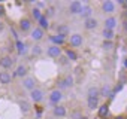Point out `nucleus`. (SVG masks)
<instances>
[{"instance_id": "nucleus-1", "label": "nucleus", "mask_w": 127, "mask_h": 119, "mask_svg": "<svg viewBox=\"0 0 127 119\" xmlns=\"http://www.w3.org/2000/svg\"><path fill=\"white\" fill-rule=\"evenodd\" d=\"M100 9H102V12H103L105 15L111 17V15H114L117 6H115V3L112 2V0H103L102 5H100Z\"/></svg>"}, {"instance_id": "nucleus-2", "label": "nucleus", "mask_w": 127, "mask_h": 119, "mask_svg": "<svg viewBox=\"0 0 127 119\" xmlns=\"http://www.w3.org/2000/svg\"><path fill=\"white\" fill-rule=\"evenodd\" d=\"M67 40H69V45L72 46V49L81 48V46L84 45V37H82V34H79V33H73V34H70Z\"/></svg>"}, {"instance_id": "nucleus-3", "label": "nucleus", "mask_w": 127, "mask_h": 119, "mask_svg": "<svg viewBox=\"0 0 127 119\" xmlns=\"http://www.w3.org/2000/svg\"><path fill=\"white\" fill-rule=\"evenodd\" d=\"M18 28H20V31H23V33H30V30L33 28V21H32L29 17H23V18L18 21Z\"/></svg>"}, {"instance_id": "nucleus-4", "label": "nucleus", "mask_w": 127, "mask_h": 119, "mask_svg": "<svg viewBox=\"0 0 127 119\" xmlns=\"http://www.w3.org/2000/svg\"><path fill=\"white\" fill-rule=\"evenodd\" d=\"M63 91H60V89H52L51 92H49V95H48V100H49V103L51 104H54V106H57V104H60L61 103V100H63Z\"/></svg>"}, {"instance_id": "nucleus-5", "label": "nucleus", "mask_w": 127, "mask_h": 119, "mask_svg": "<svg viewBox=\"0 0 127 119\" xmlns=\"http://www.w3.org/2000/svg\"><path fill=\"white\" fill-rule=\"evenodd\" d=\"M30 100H32L34 104L42 103V101L45 100V92H43V89H40V88H34L33 91H30Z\"/></svg>"}, {"instance_id": "nucleus-6", "label": "nucleus", "mask_w": 127, "mask_h": 119, "mask_svg": "<svg viewBox=\"0 0 127 119\" xmlns=\"http://www.w3.org/2000/svg\"><path fill=\"white\" fill-rule=\"evenodd\" d=\"M14 64H15V60L11 57V55H3V57H0V67H2L3 70H9V69H12L14 67Z\"/></svg>"}, {"instance_id": "nucleus-7", "label": "nucleus", "mask_w": 127, "mask_h": 119, "mask_svg": "<svg viewBox=\"0 0 127 119\" xmlns=\"http://www.w3.org/2000/svg\"><path fill=\"white\" fill-rule=\"evenodd\" d=\"M46 55L49 58H60L63 55V48H60L57 45H49L46 48Z\"/></svg>"}, {"instance_id": "nucleus-8", "label": "nucleus", "mask_w": 127, "mask_h": 119, "mask_svg": "<svg viewBox=\"0 0 127 119\" xmlns=\"http://www.w3.org/2000/svg\"><path fill=\"white\" fill-rule=\"evenodd\" d=\"M43 37H45V31H43L42 28L33 27V28L30 30V39H32L33 42H40V40H43Z\"/></svg>"}, {"instance_id": "nucleus-9", "label": "nucleus", "mask_w": 127, "mask_h": 119, "mask_svg": "<svg viewBox=\"0 0 127 119\" xmlns=\"http://www.w3.org/2000/svg\"><path fill=\"white\" fill-rule=\"evenodd\" d=\"M109 113H111L109 101H106V103H103V104H100V106L97 107V116H99L100 119H106V118H109Z\"/></svg>"}, {"instance_id": "nucleus-10", "label": "nucleus", "mask_w": 127, "mask_h": 119, "mask_svg": "<svg viewBox=\"0 0 127 119\" xmlns=\"http://www.w3.org/2000/svg\"><path fill=\"white\" fill-rule=\"evenodd\" d=\"M52 116L54 118H66L67 116V109L66 106H63V104H57L52 107Z\"/></svg>"}, {"instance_id": "nucleus-11", "label": "nucleus", "mask_w": 127, "mask_h": 119, "mask_svg": "<svg viewBox=\"0 0 127 119\" xmlns=\"http://www.w3.org/2000/svg\"><path fill=\"white\" fill-rule=\"evenodd\" d=\"M21 85H23L24 89H27V91L30 92V91H33V89L36 88V79H34L33 76H26V78L23 79Z\"/></svg>"}, {"instance_id": "nucleus-12", "label": "nucleus", "mask_w": 127, "mask_h": 119, "mask_svg": "<svg viewBox=\"0 0 127 119\" xmlns=\"http://www.w3.org/2000/svg\"><path fill=\"white\" fill-rule=\"evenodd\" d=\"M117 25H118V20H117V17H114V15L106 17L105 21H103V28H106V30H115Z\"/></svg>"}, {"instance_id": "nucleus-13", "label": "nucleus", "mask_w": 127, "mask_h": 119, "mask_svg": "<svg viewBox=\"0 0 127 119\" xmlns=\"http://www.w3.org/2000/svg\"><path fill=\"white\" fill-rule=\"evenodd\" d=\"M81 8H82V3L78 2V0H73V2H70L69 6H67V12H69L70 15H79Z\"/></svg>"}, {"instance_id": "nucleus-14", "label": "nucleus", "mask_w": 127, "mask_h": 119, "mask_svg": "<svg viewBox=\"0 0 127 119\" xmlns=\"http://www.w3.org/2000/svg\"><path fill=\"white\" fill-rule=\"evenodd\" d=\"M55 30H57V36H58V37H61V39H66V37H69V33H70V30H69L67 24H58Z\"/></svg>"}, {"instance_id": "nucleus-15", "label": "nucleus", "mask_w": 127, "mask_h": 119, "mask_svg": "<svg viewBox=\"0 0 127 119\" xmlns=\"http://www.w3.org/2000/svg\"><path fill=\"white\" fill-rule=\"evenodd\" d=\"M14 76H17V78H23V79H24L26 76H29V67H27L26 64H20V66H17Z\"/></svg>"}, {"instance_id": "nucleus-16", "label": "nucleus", "mask_w": 127, "mask_h": 119, "mask_svg": "<svg viewBox=\"0 0 127 119\" xmlns=\"http://www.w3.org/2000/svg\"><path fill=\"white\" fill-rule=\"evenodd\" d=\"M11 82H12V75H11L9 72H6V70H2V72H0V85L6 86V85H9Z\"/></svg>"}, {"instance_id": "nucleus-17", "label": "nucleus", "mask_w": 127, "mask_h": 119, "mask_svg": "<svg viewBox=\"0 0 127 119\" xmlns=\"http://www.w3.org/2000/svg\"><path fill=\"white\" fill-rule=\"evenodd\" d=\"M97 25H99V21H97L94 17L84 20V28H85V30H96Z\"/></svg>"}, {"instance_id": "nucleus-18", "label": "nucleus", "mask_w": 127, "mask_h": 119, "mask_svg": "<svg viewBox=\"0 0 127 119\" xmlns=\"http://www.w3.org/2000/svg\"><path fill=\"white\" fill-rule=\"evenodd\" d=\"M99 94H100V97H105V98H106V97H111V98H112V97L115 95V94L112 92L111 85H108V83H105L103 86L99 88Z\"/></svg>"}, {"instance_id": "nucleus-19", "label": "nucleus", "mask_w": 127, "mask_h": 119, "mask_svg": "<svg viewBox=\"0 0 127 119\" xmlns=\"http://www.w3.org/2000/svg\"><path fill=\"white\" fill-rule=\"evenodd\" d=\"M79 17H81V18H84V20L91 18V17H93V8H91L90 5H82L81 12H79Z\"/></svg>"}, {"instance_id": "nucleus-20", "label": "nucleus", "mask_w": 127, "mask_h": 119, "mask_svg": "<svg viewBox=\"0 0 127 119\" xmlns=\"http://www.w3.org/2000/svg\"><path fill=\"white\" fill-rule=\"evenodd\" d=\"M18 106H20V110H21L23 115H27V113L32 112V104L27 100H20L18 101Z\"/></svg>"}, {"instance_id": "nucleus-21", "label": "nucleus", "mask_w": 127, "mask_h": 119, "mask_svg": "<svg viewBox=\"0 0 127 119\" xmlns=\"http://www.w3.org/2000/svg\"><path fill=\"white\" fill-rule=\"evenodd\" d=\"M61 80H63V85H64V88H72V86L75 85V79H73V76H72V75H66V76H63V78H61Z\"/></svg>"}, {"instance_id": "nucleus-22", "label": "nucleus", "mask_w": 127, "mask_h": 119, "mask_svg": "<svg viewBox=\"0 0 127 119\" xmlns=\"http://www.w3.org/2000/svg\"><path fill=\"white\" fill-rule=\"evenodd\" d=\"M37 24H39L37 27H39V28H42L43 31L49 28V20H48V18H46L45 15H42V17H40V20L37 21Z\"/></svg>"}, {"instance_id": "nucleus-23", "label": "nucleus", "mask_w": 127, "mask_h": 119, "mask_svg": "<svg viewBox=\"0 0 127 119\" xmlns=\"http://www.w3.org/2000/svg\"><path fill=\"white\" fill-rule=\"evenodd\" d=\"M29 46L24 43V42H21V40H17V51H18V55H26L27 54V49Z\"/></svg>"}, {"instance_id": "nucleus-24", "label": "nucleus", "mask_w": 127, "mask_h": 119, "mask_svg": "<svg viewBox=\"0 0 127 119\" xmlns=\"http://www.w3.org/2000/svg\"><path fill=\"white\" fill-rule=\"evenodd\" d=\"M87 107L90 110H94L99 107V98H93V97H87Z\"/></svg>"}, {"instance_id": "nucleus-25", "label": "nucleus", "mask_w": 127, "mask_h": 119, "mask_svg": "<svg viewBox=\"0 0 127 119\" xmlns=\"http://www.w3.org/2000/svg\"><path fill=\"white\" fill-rule=\"evenodd\" d=\"M30 12H32V18H30V20H32V21H33V20H34V21H36V22H37V21H39V20H40V17H42V15H43V12H42V11H40V9H37V8H36V6H34V8H33V9H32V11H30Z\"/></svg>"}, {"instance_id": "nucleus-26", "label": "nucleus", "mask_w": 127, "mask_h": 119, "mask_svg": "<svg viewBox=\"0 0 127 119\" xmlns=\"http://www.w3.org/2000/svg\"><path fill=\"white\" fill-rule=\"evenodd\" d=\"M87 95H88V97H93V98H100L99 86H90L88 91H87Z\"/></svg>"}, {"instance_id": "nucleus-27", "label": "nucleus", "mask_w": 127, "mask_h": 119, "mask_svg": "<svg viewBox=\"0 0 127 119\" xmlns=\"http://www.w3.org/2000/svg\"><path fill=\"white\" fill-rule=\"evenodd\" d=\"M102 36H103V40H112L114 36H115V31H114V30H106V28H103Z\"/></svg>"}, {"instance_id": "nucleus-28", "label": "nucleus", "mask_w": 127, "mask_h": 119, "mask_svg": "<svg viewBox=\"0 0 127 119\" xmlns=\"http://www.w3.org/2000/svg\"><path fill=\"white\" fill-rule=\"evenodd\" d=\"M64 57L67 58V60H70V61H76V60H78V55H76V52L73 51V49H66L64 51Z\"/></svg>"}, {"instance_id": "nucleus-29", "label": "nucleus", "mask_w": 127, "mask_h": 119, "mask_svg": "<svg viewBox=\"0 0 127 119\" xmlns=\"http://www.w3.org/2000/svg\"><path fill=\"white\" fill-rule=\"evenodd\" d=\"M114 42L112 40H103V43H102V48L105 49V51H111V49H114Z\"/></svg>"}, {"instance_id": "nucleus-30", "label": "nucleus", "mask_w": 127, "mask_h": 119, "mask_svg": "<svg viewBox=\"0 0 127 119\" xmlns=\"http://www.w3.org/2000/svg\"><path fill=\"white\" fill-rule=\"evenodd\" d=\"M42 52H43V51H42V46H39V45H34V46L32 48V55H34V57H39Z\"/></svg>"}, {"instance_id": "nucleus-31", "label": "nucleus", "mask_w": 127, "mask_h": 119, "mask_svg": "<svg viewBox=\"0 0 127 119\" xmlns=\"http://www.w3.org/2000/svg\"><path fill=\"white\" fill-rule=\"evenodd\" d=\"M5 15H6V9H5L3 3H0V20H2V18H3Z\"/></svg>"}, {"instance_id": "nucleus-32", "label": "nucleus", "mask_w": 127, "mask_h": 119, "mask_svg": "<svg viewBox=\"0 0 127 119\" xmlns=\"http://www.w3.org/2000/svg\"><path fill=\"white\" fill-rule=\"evenodd\" d=\"M58 60H60V63H61V64H63V66H64V64H67V58H66V57H64V55H61V57H60V58H58Z\"/></svg>"}, {"instance_id": "nucleus-33", "label": "nucleus", "mask_w": 127, "mask_h": 119, "mask_svg": "<svg viewBox=\"0 0 127 119\" xmlns=\"http://www.w3.org/2000/svg\"><path fill=\"white\" fill-rule=\"evenodd\" d=\"M114 119H127V113H121V115H117Z\"/></svg>"}, {"instance_id": "nucleus-34", "label": "nucleus", "mask_w": 127, "mask_h": 119, "mask_svg": "<svg viewBox=\"0 0 127 119\" xmlns=\"http://www.w3.org/2000/svg\"><path fill=\"white\" fill-rule=\"evenodd\" d=\"M3 28H5V22L0 20V31H3Z\"/></svg>"}, {"instance_id": "nucleus-35", "label": "nucleus", "mask_w": 127, "mask_h": 119, "mask_svg": "<svg viewBox=\"0 0 127 119\" xmlns=\"http://www.w3.org/2000/svg\"><path fill=\"white\" fill-rule=\"evenodd\" d=\"M78 119H90V118H88V116H85V115H81Z\"/></svg>"}, {"instance_id": "nucleus-36", "label": "nucleus", "mask_w": 127, "mask_h": 119, "mask_svg": "<svg viewBox=\"0 0 127 119\" xmlns=\"http://www.w3.org/2000/svg\"><path fill=\"white\" fill-rule=\"evenodd\" d=\"M124 67H126V69H127V58H126V60H124Z\"/></svg>"}, {"instance_id": "nucleus-37", "label": "nucleus", "mask_w": 127, "mask_h": 119, "mask_svg": "<svg viewBox=\"0 0 127 119\" xmlns=\"http://www.w3.org/2000/svg\"><path fill=\"white\" fill-rule=\"evenodd\" d=\"M124 17H126V21H127V9L124 11Z\"/></svg>"}, {"instance_id": "nucleus-38", "label": "nucleus", "mask_w": 127, "mask_h": 119, "mask_svg": "<svg viewBox=\"0 0 127 119\" xmlns=\"http://www.w3.org/2000/svg\"><path fill=\"white\" fill-rule=\"evenodd\" d=\"M126 113H127V107H126Z\"/></svg>"}]
</instances>
